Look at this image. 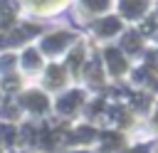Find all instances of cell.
Returning a JSON list of instances; mask_svg holds the SVG:
<instances>
[{
  "mask_svg": "<svg viewBox=\"0 0 158 153\" xmlns=\"http://www.w3.org/2000/svg\"><path fill=\"white\" fill-rule=\"evenodd\" d=\"M121 10L126 12V15H141L143 10H146V0H121Z\"/></svg>",
  "mask_w": 158,
  "mask_h": 153,
  "instance_id": "cell-4",
  "label": "cell"
},
{
  "mask_svg": "<svg viewBox=\"0 0 158 153\" xmlns=\"http://www.w3.org/2000/svg\"><path fill=\"white\" fill-rule=\"evenodd\" d=\"M118 27H121L118 17H104V20H99V22H96L99 35H114V32H118Z\"/></svg>",
  "mask_w": 158,
  "mask_h": 153,
  "instance_id": "cell-1",
  "label": "cell"
},
{
  "mask_svg": "<svg viewBox=\"0 0 158 153\" xmlns=\"http://www.w3.org/2000/svg\"><path fill=\"white\" fill-rule=\"evenodd\" d=\"M49 81H52V84H57V81H62V69H57V67H52V69H49Z\"/></svg>",
  "mask_w": 158,
  "mask_h": 153,
  "instance_id": "cell-10",
  "label": "cell"
},
{
  "mask_svg": "<svg viewBox=\"0 0 158 153\" xmlns=\"http://www.w3.org/2000/svg\"><path fill=\"white\" fill-rule=\"evenodd\" d=\"M106 62H109L111 72H116V74H121V72H123V67H126L123 57H121L116 49H106Z\"/></svg>",
  "mask_w": 158,
  "mask_h": 153,
  "instance_id": "cell-3",
  "label": "cell"
},
{
  "mask_svg": "<svg viewBox=\"0 0 158 153\" xmlns=\"http://www.w3.org/2000/svg\"><path fill=\"white\" fill-rule=\"evenodd\" d=\"M79 99H81L79 94H72V96H67V99H64V101L59 104V106H62V111H67V109H72V106H74V104H77Z\"/></svg>",
  "mask_w": 158,
  "mask_h": 153,
  "instance_id": "cell-8",
  "label": "cell"
},
{
  "mask_svg": "<svg viewBox=\"0 0 158 153\" xmlns=\"http://www.w3.org/2000/svg\"><path fill=\"white\" fill-rule=\"evenodd\" d=\"M12 22V7L7 0H0V25H10Z\"/></svg>",
  "mask_w": 158,
  "mask_h": 153,
  "instance_id": "cell-5",
  "label": "cell"
},
{
  "mask_svg": "<svg viewBox=\"0 0 158 153\" xmlns=\"http://www.w3.org/2000/svg\"><path fill=\"white\" fill-rule=\"evenodd\" d=\"M123 47H126L128 52H136V49L141 47V37H138L136 32H128V35L123 37Z\"/></svg>",
  "mask_w": 158,
  "mask_h": 153,
  "instance_id": "cell-6",
  "label": "cell"
},
{
  "mask_svg": "<svg viewBox=\"0 0 158 153\" xmlns=\"http://www.w3.org/2000/svg\"><path fill=\"white\" fill-rule=\"evenodd\" d=\"M35 2H44V0H35Z\"/></svg>",
  "mask_w": 158,
  "mask_h": 153,
  "instance_id": "cell-13",
  "label": "cell"
},
{
  "mask_svg": "<svg viewBox=\"0 0 158 153\" xmlns=\"http://www.w3.org/2000/svg\"><path fill=\"white\" fill-rule=\"evenodd\" d=\"M84 2H86L91 10H104V7L109 5V0H84Z\"/></svg>",
  "mask_w": 158,
  "mask_h": 153,
  "instance_id": "cell-9",
  "label": "cell"
},
{
  "mask_svg": "<svg viewBox=\"0 0 158 153\" xmlns=\"http://www.w3.org/2000/svg\"><path fill=\"white\" fill-rule=\"evenodd\" d=\"M69 39H72V37H69L67 32H62V35H52V37H47V39H44V49H47V52H57V49H59V47H64Z\"/></svg>",
  "mask_w": 158,
  "mask_h": 153,
  "instance_id": "cell-2",
  "label": "cell"
},
{
  "mask_svg": "<svg viewBox=\"0 0 158 153\" xmlns=\"http://www.w3.org/2000/svg\"><path fill=\"white\" fill-rule=\"evenodd\" d=\"M25 104H30V106H32V109H37V111H42V109L47 106L44 96H40V94H30V96H25Z\"/></svg>",
  "mask_w": 158,
  "mask_h": 153,
  "instance_id": "cell-7",
  "label": "cell"
},
{
  "mask_svg": "<svg viewBox=\"0 0 158 153\" xmlns=\"http://www.w3.org/2000/svg\"><path fill=\"white\" fill-rule=\"evenodd\" d=\"M37 62H40V59H37V54H35V52H27V54H25V64H30V67H35Z\"/></svg>",
  "mask_w": 158,
  "mask_h": 153,
  "instance_id": "cell-11",
  "label": "cell"
},
{
  "mask_svg": "<svg viewBox=\"0 0 158 153\" xmlns=\"http://www.w3.org/2000/svg\"><path fill=\"white\" fill-rule=\"evenodd\" d=\"M133 153H146V148H136V151H133Z\"/></svg>",
  "mask_w": 158,
  "mask_h": 153,
  "instance_id": "cell-12",
  "label": "cell"
}]
</instances>
